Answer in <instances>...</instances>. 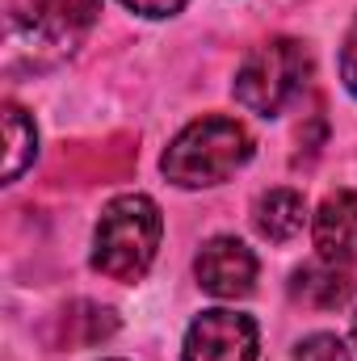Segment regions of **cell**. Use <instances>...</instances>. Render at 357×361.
<instances>
[{"mask_svg":"<svg viewBox=\"0 0 357 361\" xmlns=\"http://www.w3.org/2000/svg\"><path fill=\"white\" fill-rule=\"evenodd\" d=\"M253 160V135L236 118H198L169 143L160 169L181 189H206L223 185L231 173H240Z\"/></svg>","mask_w":357,"mask_h":361,"instance_id":"7a4b0ae2","label":"cell"},{"mask_svg":"<svg viewBox=\"0 0 357 361\" xmlns=\"http://www.w3.org/2000/svg\"><path fill=\"white\" fill-rule=\"evenodd\" d=\"M311 235L320 248V261L349 265L357 261V193H332L311 219Z\"/></svg>","mask_w":357,"mask_h":361,"instance_id":"52a82bcc","label":"cell"},{"mask_svg":"<svg viewBox=\"0 0 357 361\" xmlns=\"http://www.w3.org/2000/svg\"><path fill=\"white\" fill-rule=\"evenodd\" d=\"M193 273H198V286L214 298H244L253 294V281H257V257L244 240L236 235H214L202 244L198 261H193Z\"/></svg>","mask_w":357,"mask_h":361,"instance_id":"5b68a950","label":"cell"},{"mask_svg":"<svg viewBox=\"0 0 357 361\" xmlns=\"http://www.w3.org/2000/svg\"><path fill=\"white\" fill-rule=\"evenodd\" d=\"M353 341H357V315H353Z\"/></svg>","mask_w":357,"mask_h":361,"instance_id":"5bb4252c","label":"cell"},{"mask_svg":"<svg viewBox=\"0 0 357 361\" xmlns=\"http://www.w3.org/2000/svg\"><path fill=\"white\" fill-rule=\"evenodd\" d=\"M311 76V51L298 38H269L236 72V101L261 118H277Z\"/></svg>","mask_w":357,"mask_h":361,"instance_id":"3957f363","label":"cell"},{"mask_svg":"<svg viewBox=\"0 0 357 361\" xmlns=\"http://www.w3.org/2000/svg\"><path fill=\"white\" fill-rule=\"evenodd\" d=\"M294 361H349V349H345L341 336L315 332V336H307V341L294 349Z\"/></svg>","mask_w":357,"mask_h":361,"instance_id":"8fae6325","label":"cell"},{"mask_svg":"<svg viewBox=\"0 0 357 361\" xmlns=\"http://www.w3.org/2000/svg\"><path fill=\"white\" fill-rule=\"evenodd\" d=\"M122 4L139 17H173L185 8V0H122Z\"/></svg>","mask_w":357,"mask_h":361,"instance_id":"4fadbf2b","label":"cell"},{"mask_svg":"<svg viewBox=\"0 0 357 361\" xmlns=\"http://www.w3.org/2000/svg\"><path fill=\"white\" fill-rule=\"evenodd\" d=\"M160 235H164L160 206L147 193H122L97 219L92 269H101L114 281H139L156 261Z\"/></svg>","mask_w":357,"mask_h":361,"instance_id":"6da1fadb","label":"cell"},{"mask_svg":"<svg viewBox=\"0 0 357 361\" xmlns=\"http://www.w3.org/2000/svg\"><path fill=\"white\" fill-rule=\"evenodd\" d=\"M257 345L261 336H257L253 315L214 307L189 324L181 361H257Z\"/></svg>","mask_w":357,"mask_h":361,"instance_id":"277c9868","label":"cell"},{"mask_svg":"<svg viewBox=\"0 0 357 361\" xmlns=\"http://www.w3.org/2000/svg\"><path fill=\"white\" fill-rule=\"evenodd\" d=\"M101 17V0H34V38L55 55H68L85 42Z\"/></svg>","mask_w":357,"mask_h":361,"instance_id":"8992f818","label":"cell"},{"mask_svg":"<svg viewBox=\"0 0 357 361\" xmlns=\"http://www.w3.org/2000/svg\"><path fill=\"white\" fill-rule=\"evenodd\" d=\"M290 294L315 311H337L353 298V277L345 273V265H332V261H315V265H303L290 281Z\"/></svg>","mask_w":357,"mask_h":361,"instance_id":"ba28073f","label":"cell"},{"mask_svg":"<svg viewBox=\"0 0 357 361\" xmlns=\"http://www.w3.org/2000/svg\"><path fill=\"white\" fill-rule=\"evenodd\" d=\"M4 143H8V152H4V180H17L25 173V164L34 160V152H38V130H34V118H25V109L21 105H4Z\"/></svg>","mask_w":357,"mask_h":361,"instance_id":"30bf717a","label":"cell"},{"mask_svg":"<svg viewBox=\"0 0 357 361\" xmlns=\"http://www.w3.org/2000/svg\"><path fill=\"white\" fill-rule=\"evenodd\" d=\"M253 227L265 235L269 244H290L307 227V202L294 189H269L253 210Z\"/></svg>","mask_w":357,"mask_h":361,"instance_id":"9c48e42d","label":"cell"},{"mask_svg":"<svg viewBox=\"0 0 357 361\" xmlns=\"http://www.w3.org/2000/svg\"><path fill=\"white\" fill-rule=\"evenodd\" d=\"M341 80H345V89L357 97V21L349 25L345 47H341Z\"/></svg>","mask_w":357,"mask_h":361,"instance_id":"7c38bea8","label":"cell"}]
</instances>
